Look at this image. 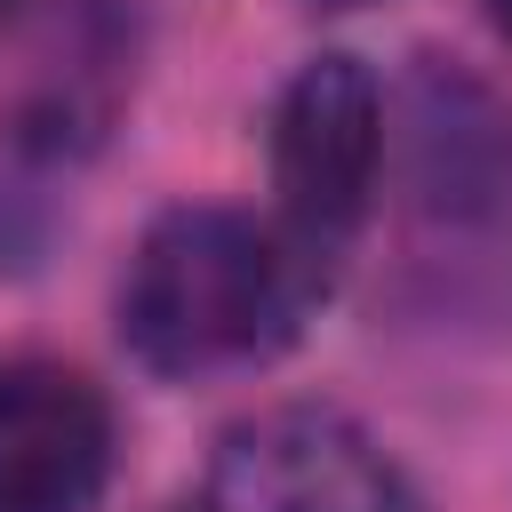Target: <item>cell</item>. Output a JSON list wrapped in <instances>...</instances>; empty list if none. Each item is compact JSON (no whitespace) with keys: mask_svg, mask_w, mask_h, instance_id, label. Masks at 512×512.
<instances>
[{"mask_svg":"<svg viewBox=\"0 0 512 512\" xmlns=\"http://www.w3.org/2000/svg\"><path fill=\"white\" fill-rule=\"evenodd\" d=\"M304 256L240 208H168L136 240L120 336L152 376L256 368L304 320Z\"/></svg>","mask_w":512,"mask_h":512,"instance_id":"6da1fadb","label":"cell"},{"mask_svg":"<svg viewBox=\"0 0 512 512\" xmlns=\"http://www.w3.org/2000/svg\"><path fill=\"white\" fill-rule=\"evenodd\" d=\"M208 512H424V496L344 408L288 400L216 440Z\"/></svg>","mask_w":512,"mask_h":512,"instance_id":"7a4b0ae2","label":"cell"},{"mask_svg":"<svg viewBox=\"0 0 512 512\" xmlns=\"http://www.w3.org/2000/svg\"><path fill=\"white\" fill-rule=\"evenodd\" d=\"M384 160V88L360 56H312L272 104V192L296 248H336L368 216Z\"/></svg>","mask_w":512,"mask_h":512,"instance_id":"3957f363","label":"cell"},{"mask_svg":"<svg viewBox=\"0 0 512 512\" xmlns=\"http://www.w3.org/2000/svg\"><path fill=\"white\" fill-rule=\"evenodd\" d=\"M112 472V408L64 360L0 368V512H88Z\"/></svg>","mask_w":512,"mask_h":512,"instance_id":"277c9868","label":"cell"},{"mask_svg":"<svg viewBox=\"0 0 512 512\" xmlns=\"http://www.w3.org/2000/svg\"><path fill=\"white\" fill-rule=\"evenodd\" d=\"M408 192L448 224L496 216L512 200V112L448 56H424L408 80Z\"/></svg>","mask_w":512,"mask_h":512,"instance_id":"5b68a950","label":"cell"},{"mask_svg":"<svg viewBox=\"0 0 512 512\" xmlns=\"http://www.w3.org/2000/svg\"><path fill=\"white\" fill-rule=\"evenodd\" d=\"M488 16H496V32L512 40V0H488Z\"/></svg>","mask_w":512,"mask_h":512,"instance_id":"8992f818","label":"cell"},{"mask_svg":"<svg viewBox=\"0 0 512 512\" xmlns=\"http://www.w3.org/2000/svg\"><path fill=\"white\" fill-rule=\"evenodd\" d=\"M312 8H368V0H312Z\"/></svg>","mask_w":512,"mask_h":512,"instance_id":"52a82bcc","label":"cell"},{"mask_svg":"<svg viewBox=\"0 0 512 512\" xmlns=\"http://www.w3.org/2000/svg\"><path fill=\"white\" fill-rule=\"evenodd\" d=\"M192 512H208V504H192Z\"/></svg>","mask_w":512,"mask_h":512,"instance_id":"ba28073f","label":"cell"}]
</instances>
